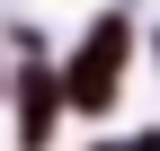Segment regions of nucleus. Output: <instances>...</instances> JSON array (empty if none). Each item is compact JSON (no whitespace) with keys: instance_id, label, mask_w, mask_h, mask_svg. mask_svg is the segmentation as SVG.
I'll list each match as a JSON object with an SVG mask.
<instances>
[{"instance_id":"nucleus-1","label":"nucleus","mask_w":160,"mask_h":151,"mask_svg":"<svg viewBox=\"0 0 160 151\" xmlns=\"http://www.w3.org/2000/svg\"><path fill=\"white\" fill-rule=\"evenodd\" d=\"M116 62H125V18H98V27H89V45H80V62L62 71V98L98 116V107L116 98Z\"/></svg>"},{"instance_id":"nucleus-2","label":"nucleus","mask_w":160,"mask_h":151,"mask_svg":"<svg viewBox=\"0 0 160 151\" xmlns=\"http://www.w3.org/2000/svg\"><path fill=\"white\" fill-rule=\"evenodd\" d=\"M45 116H53V89L45 71H27V142H45Z\"/></svg>"},{"instance_id":"nucleus-3","label":"nucleus","mask_w":160,"mask_h":151,"mask_svg":"<svg viewBox=\"0 0 160 151\" xmlns=\"http://www.w3.org/2000/svg\"><path fill=\"white\" fill-rule=\"evenodd\" d=\"M98 151H160V134H133V142H98Z\"/></svg>"}]
</instances>
